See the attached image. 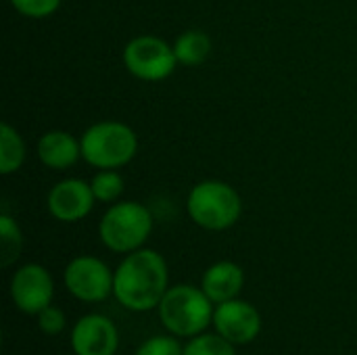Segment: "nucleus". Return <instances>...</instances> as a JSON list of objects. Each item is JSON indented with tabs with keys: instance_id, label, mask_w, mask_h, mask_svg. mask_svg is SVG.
I'll list each match as a JSON object with an SVG mask.
<instances>
[{
	"instance_id": "nucleus-1",
	"label": "nucleus",
	"mask_w": 357,
	"mask_h": 355,
	"mask_svg": "<svg viewBox=\"0 0 357 355\" xmlns=\"http://www.w3.org/2000/svg\"><path fill=\"white\" fill-rule=\"evenodd\" d=\"M169 289V270L161 253L138 249L123 257L115 270L113 297L130 312L155 310Z\"/></svg>"
},
{
	"instance_id": "nucleus-2",
	"label": "nucleus",
	"mask_w": 357,
	"mask_h": 355,
	"mask_svg": "<svg viewBox=\"0 0 357 355\" xmlns=\"http://www.w3.org/2000/svg\"><path fill=\"white\" fill-rule=\"evenodd\" d=\"M213 312L215 303L192 285L169 287L157 305L161 326L178 339H192L213 326Z\"/></svg>"
},
{
	"instance_id": "nucleus-3",
	"label": "nucleus",
	"mask_w": 357,
	"mask_h": 355,
	"mask_svg": "<svg viewBox=\"0 0 357 355\" xmlns=\"http://www.w3.org/2000/svg\"><path fill=\"white\" fill-rule=\"evenodd\" d=\"M79 142L84 161L98 169H119L138 151L136 132L121 121H98L82 134Z\"/></svg>"
},
{
	"instance_id": "nucleus-4",
	"label": "nucleus",
	"mask_w": 357,
	"mask_h": 355,
	"mask_svg": "<svg viewBox=\"0 0 357 355\" xmlns=\"http://www.w3.org/2000/svg\"><path fill=\"white\" fill-rule=\"evenodd\" d=\"M186 209L190 220L203 230L222 232L234 226L243 213L238 192L222 180H203L192 186Z\"/></svg>"
},
{
	"instance_id": "nucleus-5",
	"label": "nucleus",
	"mask_w": 357,
	"mask_h": 355,
	"mask_svg": "<svg viewBox=\"0 0 357 355\" xmlns=\"http://www.w3.org/2000/svg\"><path fill=\"white\" fill-rule=\"evenodd\" d=\"M151 232L153 216L142 203L136 201H121L111 205L98 224L100 243L109 251L126 255L142 249Z\"/></svg>"
},
{
	"instance_id": "nucleus-6",
	"label": "nucleus",
	"mask_w": 357,
	"mask_h": 355,
	"mask_svg": "<svg viewBox=\"0 0 357 355\" xmlns=\"http://www.w3.org/2000/svg\"><path fill=\"white\" fill-rule=\"evenodd\" d=\"M126 69L142 82H159L174 73L178 59L174 46L159 36H138L123 48Z\"/></svg>"
},
{
	"instance_id": "nucleus-7",
	"label": "nucleus",
	"mask_w": 357,
	"mask_h": 355,
	"mask_svg": "<svg viewBox=\"0 0 357 355\" xmlns=\"http://www.w3.org/2000/svg\"><path fill=\"white\" fill-rule=\"evenodd\" d=\"M113 280L115 272L94 255L73 257L63 272L65 289L71 297L84 303H100L109 299L113 295Z\"/></svg>"
},
{
	"instance_id": "nucleus-8",
	"label": "nucleus",
	"mask_w": 357,
	"mask_h": 355,
	"mask_svg": "<svg viewBox=\"0 0 357 355\" xmlns=\"http://www.w3.org/2000/svg\"><path fill=\"white\" fill-rule=\"evenodd\" d=\"M13 305L25 316H38L52 305L54 280L50 272L40 264H25L17 268L8 285Z\"/></svg>"
},
{
	"instance_id": "nucleus-9",
	"label": "nucleus",
	"mask_w": 357,
	"mask_h": 355,
	"mask_svg": "<svg viewBox=\"0 0 357 355\" xmlns=\"http://www.w3.org/2000/svg\"><path fill=\"white\" fill-rule=\"evenodd\" d=\"M213 328L232 345H249L261 333V314L253 303L236 297L215 305Z\"/></svg>"
},
{
	"instance_id": "nucleus-10",
	"label": "nucleus",
	"mask_w": 357,
	"mask_h": 355,
	"mask_svg": "<svg viewBox=\"0 0 357 355\" xmlns=\"http://www.w3.org/2000/svg\"><path fill=\"white\" fill-rule=\"evenodd\" d=\"M119 331L102 314H86L71 328V349L77 355H115Z\"/></svg>"
},
{
	"instance_id": "nucleus-11",
	"label": "nucleus",
	"mask_w": 357,
	"mask_h": 355,
	"mask_svg": "<svg viewBox=\"0 0 357 355\" xmlns=\"http://www.w3.org/2000/svg\"><path fill=\"white\" fill-rule=\"evenodd\" d=\"M96 203V197L92 192V186L79 178H67L56 182L48 197L46 205L54 220L65 224H75L84 220Z\"/></svg>"
},
{
	"instance_id": "nucleus-12",
	"label": "nucleus",
	"mask_w": 357,
	"mask_h": 355,
	"mask_svg": "<svg viewBox=\"0 0 357 355\" xmlns=\"http://www.w3.org/2000/svg\"><path fill=\"white\" fill-rule=\"evenodd\" d=\"M243 287H245L243 268L228 259L211 264L201 278V289L215 305L236 299L241 295Z\"/></svg>"
},
{
	"instance_id": "nucleus-13",
	"label": "nucleus",
	"mask_w": 357,
	"mask_h": 355,
	"mask_svg": "<svg viewBox=\"0 0 357 355\" xmlns=\"http://www.w3.org/2000/svg\"><path fill=\"white\" fill-rule=\"evenodd\" d=\"M38 157L48 169L63 172L82 157V142L75 140L69 132L50 130L38 140Z\"/></svg>"
},
{
	"instance_id": "nucleus-14",
	"label": "nucleus",
	"mask_w": 357,
	"mask_h": 355,
	"mask_svg": "<svg viewBox=\"0 0 357 355\" xmlns=\"http://www.w3.org/2000/svg\"><path fill=\"white\" fill-rule=\"evenodd\" d=\"M174 52L178 63L186 67L201 65L211 52V38L201 29H188L182 36H178L174 44Z\"/></svg>"
},
{
	"instance_id": "nucleus-15",
	"label": "nucleus",
	"mask_w": 357,
	"mask_h": 355,
	"mask_svg": "<svg viewBox=\"0 0 357 355\" xmlns=\"http://www.w3.org/2000/svg\"><path fill=\"white\" fill-rule=\"evenodd\" d=\"M25 161V142L6 121L0 126V174L10 176L19 172Z\"/></svg>"
},
{
	"instance_id": "nucleus-16",
	"label": "nucleus",
	"mask_w": 357,
	"mask_h": 355,
	"mask_svg": "<svg viewBox=\"0 0 357 355\" xmlns=\"http://www.w3.org/2000/svg\"><path fill=\"white\" fill-rule=\"evenodd\" d=\"M21 247H23V236H21L19 224L8 213H2L0 216V264L2 268H8L19 259Z\"/></svg>"
},
{
	"instance_id": "nucleus-17",
	"label": "nucleus",
	"mask_w": 357,
	"mask_h": 355,
	"mask_svg": "<svg viewBox=\"0 0 357 355\" xmlns=\"http://www.w3.org/2000/svg\"><path fill=\"white\" fill-rule=\"evenodd\" d=\"M184 355H236V345L218 333H201L184 345Z\"/></svg>"
},
{
	"instance_id": "nucleus-18",
	"label": "nucleus",
	"mask_w": 357,
	"mask_h": 355,
	"mask_svg": "<svg viewBox=\"0 0 357 355\" xmlns=\"http://www.w3.org/2000/svg\"><path fill=\"white\" fill-rule=\"evenodd\" d=\"M90 186H92V192H94L96 201H100V203H113L123 192V178L115 169H100L92 178Z\"/></svg>"
},
{
	"instance_id": "nucleus-19",
	"label": "nucleus",
	"mask_w": 357,
	"mask_h": 355,
	"mask_svg": "<svg viewBox=\"0 0 357 355\" xmlns=\"http://www.w3.org/2000/svg\"><path fill=\"white\" fill-rule=\"evenodd\" d=\"M136 355H184V345L174 335H155L140 343Z\"/></svg>"
},
{
	"instance_id": "nucleus-20",
	"label": "nucleus",
	"mask_w": 357,
	"mask_h": 355,
	"mask_svg": "<svg viewBox=\"0 0 357 355\" xmlns=\"http://www.w3.org/2000/svg\"><path fill=\"white\" fill-rule=\"evenodd\" d=\"M13 8L29 19H44L56 13L61 0H10Z\"/></svg>"
},
{
	"instance_id": "nucleus-21",
	"label": "nucleus",
	"mask_w": 357,
	"mask_h": 355,
	"mask_svg": "<svg viewBox=\"0 0 357 355\" xmlns=\"http://www.w3.org/2000/svg\"><path fill=\"white\" fill-rule=\"evenodd\" d=\"M36 318H38V328H40L44 335H48V337L61 335V333L65 331V326H67V318H65L63 310L56 308V305H48V308L42 310Z\"/></svg>"
},
{
	"instance_id": "nucleus-22",
	"label": "nucleus",
	"mask_w": 357,
	"mask_h": 355,
	"mask_svg": "<svg viewBox=\"0 0 357 355\" xmlns=\"http://www.w3.org/2000/svg\"><path fill=\"white\" fill-rule=\"evenodd\" d=\"M69 355H77V354H69Z\"/></svg>"
}]
</instances>
